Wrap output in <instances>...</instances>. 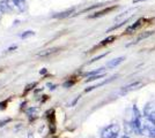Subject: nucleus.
Returning <instances> with one entry per match:
<instances>
[{
  "label": "nucleus",
  "instance_id": "7ed1b4c3",
  "mask_svg": "<svg viewBox=\"0 0 155 138\" xmlns=\"http://www.w3.org/2000/svg\"><path fill=\"white\" fill-rule=\"evenodd\" d=\"M119 130L120 128L118 124H110L101 131V138H117Z\"/></svg>",
  "mask_w": 155,
  "mask_h": 138
},
{
  "label": "nucleus",
  "instance_id": "423d86ee",
  "mask_svg": "<svg viewBox=\"0 0 155 138\" xmlns=\"http://www.w3.org/2000/svg\"><path fill=\"white\" fill-rule=\"evenodd\" d=\"M143 21H145L143 19H139V20L137 21V22L134 23V24H132V26H129V28L126 29V32H127V33L134 32L136 30H138V29H139V28H140V26H142V22H143Z\"/></svg>",
  "mask_w": 155,
  "mask_h": 138
},
{
  "label": "nucleus",
  "instance_id": "f03ea898",
  "mask_svg": "<svg viewBox=\"0 0 155 138\" xmlns=\"http://www.w3.org/2000/svg\"><path fill=\"white\" fill-rule=\"evenodd\" d=\"M9 12H18L23 13L27 9V6L23 0H5Z\"/></svg>",
  "mask_w": 155,
  "mask_h": 138
},
{
  "label": "nucleus",
  "instance_id": "6e6552de",
  "mask_svg": "<svg viewBox=\"0 0 155 138\" xmlns=\"http://www.w3.org/2000/svg\"><path fill=\"white\" fill-rule=\"evenodd\" d=\"M39 111H41L39 107H30V108L27 111V115H28L29 118H36V116L38 115Z\"/></svg>",
  "mask_w": 155,
  "mask_h": 138
},
{
  "label": "nucleus",
  "instance_id": "f3484780",
  "mask_svg": "<svg viewBox=\"0 0 155 138\" xmlns=\"http://www.w3.org/2000/svg\"><path fill=\"white\" fill-rule=\"evenodd\" d=\"M4 13H5V11L2 9V7L0 6V20H1V17H2V15H4Z\"/></svg>",
  "mask_w": 155,
  "mask_h": 138
},
{
  "label": "nucleus",
  "instance_id": "9b49d317",
  "mask_svg": "<svg viewBox=\"0 0 155 138\" xmlns=\"http://www.w3.org/2000/svg\"><path fill=\"white\" fill-rule=\"evenodd\" d=\"M112 9H115V7H111V8H108V9H105L103 12H98V13H95L94 15H91V17H97V16H101V15H104V13H109L110 11H112Z\"/></svg>",
  "mask_w": 155,
  "mask_h": 138
},
{
  "label": "nucleus",
  "instance_id": "0eeeda50",
  "mask_svg": "<svg viewBox=\"0 0 155 138\" xmlns=\"http://www.w3.org/2000/svg\"><path fill=\"white\" fill-rule=\"evenodd\" d=\"M124 57H120V58H117V59H114L111 60V61H109L108 63H107V67L108 68H115V67H117L118 65H120L122 62L124 61Z\"/></svg>",
  "mask_w": 155,
  "mask_h": 138
},
{
  "label": "nucleus",
  "instance_id": "a211bd4d",
  "mask_svg": "<svg viewBox=\"0 0 155 138\" xmlns=\"http://www.w3.org/2000/svg\"><path fill=\"white\" fill-rule=\"evenodd\" d=\"M139 1H142V0H133V2L136 4V2H139Z\"/></svg>",
  "mask_w": 155,
  "mask_h": 138
},
{
  "label": "nucleus",
  "instance_id": "39448f33",
  "mask_svg": "<svg viewBox=\"0 0 155 138\" xmlns=\"http://www.w3.org/2000/svg\"><path fill=\"white\" fill-rule=\"evenodd\" d=\"M141 85H142L141 82H134V83H131V84L124 86L123 89H122V94H124V93H129V92H131V91H134V90H137V89H139Z\"/></svg>",
  "mask_w": 155,
  "mask_h": 138
},
{
  "label": "nucleus",
  "instance_id": "f8f14e48",
  "mask_svg": "<svg viewBox=\"0 0 155 138\" xmlns=\"http://www.w3.org/2000/svg\"><path fill=\"white\" fill-rule=\"evenodd\" d=\"M116 39V37L115 36H110V37H108L107 39H104L101 44H100V46H103V45H107V44H109V43H111L112 40H115Z\"/></svg>",
  "mask_w": 155,
  "mask_h": 138
},
{
  "label": "nucleus",
  "instance_id": "4468645a",
  "mask_svg": "<svg viewBox=\"0 0 155 138\" xmlns=\"http://www.w3.org/2000/svg\"><path fill=\"white\" fill-rule=\"evenodd\" d=\"M103 70V68H100V69H97V70H94V72H89L86 74V76H94V75H97L98 72H101Z\"/></svg>",
  "mask_w": 155,
  "mask_h": 138
},
{
  "label": "nucleus",
  "instance_id": "20e7f679",
  "mask_svg": "<svg viewBox=\"0 0 155 138\" xmlns=\"http://www.w3.org/2000/svg\"><path fill=\"white\" fill-rule=\"evenodd\" d=\"M143 113L146 115V118L155 122V104L154 103H148L143 108Z\"/></svg>",
  "mask_w": 155,
  "mask_h": 138
},
{
  "label": "nucleus",
  "instance_id": "1a4fd4ad",
  "mask_svg": "<svg viewBox=\"0 0 155 138\" xmlns=\"http://www.w3.org/2000/svg\"><path fill=\"white\" fill-rule=\"evenodd\" d=\"M152 35H153V31H148V32H146V33H142V35H140V36L137 38V40H134V43H133V44H137V43H139L140 40L145 39V38H147V37L152 36Z\"/></svg>",
  "mask_w": 155,
  "mask_h": 138
},
{
  "label": "nucleus",
  "instance_id": "ddd939ff",
  "mask_svg": "<svg viewBox=\"0 0 155 138\" xmlns=\"http://www.w3.org/2000/svg\"><path fill=\"white\" fill-rule=\"evenodd\" d=\"M104 75H94V76H91V77H89L88 79H86V82H91V81H95V79H100L102 78Z\"/></svg>",
  "mask_w": 155,
  "mask_h": 138
},
{
  "label": "nucleus",
  "instance_id": "2eb2a0df",
  "mask_svg": "<svg viewBox=\"0 0 155 138\" xmlns=\"http://www.w3.org/2000/svg\"><path fill=\"white\" fill-rule=\"evenodd\" d=\"M35 32L34 31H26L25 33H22L21 35V38H27V37H29V36H34Z\"/></svg>",
  "mask_w": 155,
  "mask_h": 138
},
{
  "label": "nucleus",
  "instance_id": "dca6fc26",
  "mask_svg": "<svg viewBox=\"0 0 155 138\" xmlns=\"http://www.w3.org/2000/svg\"><path fill=\"white\" fill-rule=\"evenodd\" d=\"M54 51V50H46V52H42V53H39L38 55H42V57H44V55H46V54H49V53H52Z\"/></svg>",
  "mask_w": 155,
  "mask_h": 138
},
{
  "label": "nucleus",
  "instance_id": "9d476101",
  "mask_svg": "<svg viewBox=\"0 0 155 138\" xmlns=\"http://www.w3.org/2000/svg\"><path fill=\"white\" fill-rule=\"evenodd\" d=\"M73 8L72 9H70V11H66V12H63V13L58 14V15H54V17H58V19H63V17H66V16H68L71 13H73Z\"/></svg>",
  "mask_w": 155,
  "mask_h": 138
},
{
  "label": "nucleus",
  "instance_id": "6ab92c4d",
  "mask_svg": "<svg viewBox=\"0 0 155 138\" xmlns=\"http://www.w3.org/2000/svg\"><path fill=\"white\" fill-rule=\"evenodd\" d=\"M120 138H130L129 136H123V137H120Z\"/></svg>",
  "mask_w": 155,
  "mask_h": 138
},
{
  "label": "nucleus",
  "instance_id": "f257e3e1",
  "mask_svg": "<svg viewBox=\"0 0 155 138\" xmlns=\"http://www.w3.org/2000/svg\"><path fill=\"white\" fill-rule=\"evenodd\" d=\"M140 135H146L150 138H155V122L148 118H141L139 121Z\"/></svg>",
  "mask_w": 155,
  "mask_h": 138
}]
</instances>
